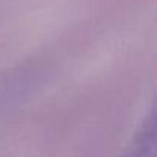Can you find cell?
Instances as JSON below:
<instances>
[{
	"label": "cell",
	"instance_id": "1",
	"mask_svg": "<svg viewBox=\"0 0 157 157\" xmlns=\"http://www.w3.org/2000/svg\"><path fill=\"white\" fill-rule=\"evenodd\" d=\"M154 122L149 116L137 131L125 157H154Z\"/></svg>",
	"mask_w": 157,
	"mask_h": 157
}]
</instances>
